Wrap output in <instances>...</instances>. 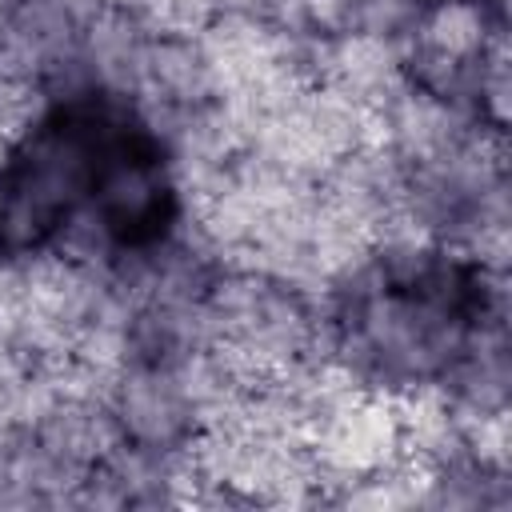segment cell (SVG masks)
I'll return each instance as SVG.
<instances>
[{"mask_svg":"<svg viewBox=\"0 0 512 512\" xmlns=\"http://www.w3.org/2000/svg\"><path fill=\"white\" fill-rule=\"evenodd\" d=\"M332 360L376 392L452 388L504 364L500 288L484 260L392 240L348 264L328 316Z\"/></svg>","mask_w":512,"mask_h":512,"instance_id":"1","label":"cell"},{"mask_svg":"<svg viewBox=\"0 0 512 512\" xmlns=\"http://www.w3.org/2000/svg\"><path fill=\"white\" fill-rule=\"evenodd\" d=\"M132 120L128 96L108 88L60 96L24 120L0 148V264L40 260L72 244Z\"/></svg>","mask_w":512,"mask_h":512,"instance_id":"2","label":"cell"}]
</instances>
